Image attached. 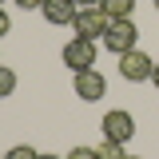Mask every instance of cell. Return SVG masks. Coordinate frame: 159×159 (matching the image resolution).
Here are the masks:
<instances>
[{
  "instance_id": "cell-1",
  "label": "cell",
  "mask_w": 159,
  "mask_h": 159,
  "mask_svg": "<svg viewBox=\"0 0 159 159\" xmlns=\"http://www.w3.org/2000/svg\"><path fill=\"white\" fill-rule=\"evenodd\" d=\"M135 40H139V28L131 24V20H111L107 32H103V48L116 52V56H123V52L135 48Z\"/></svg>"
},
{
  "instance_id": "cell-2",
  "label": "cell",
  "mask_w": 159,
  "mask_h": 159,
  "mask_svg": "<svg viewBox=\"0 0 159 159\" xmlns=\"http://www.w3.org/2000/svg\"><path fill=\"white\" fill-rule=\"evenodd\" d=\"M151 72H155V60L147 52H139V48H131V52L119 56V76L127 84H143V80H151Z\"/></svg>"
},
{
  "instance_id": "cell-3",
  "label": "cell",
  "mask_w": 159,
  "mask_h": 159,
  "mask_svg": "<svg viewBox=\"0 0 159 159\" xmlns=\"http://www.w3.org/2000/svg\"><path fill=\"white\" fill-rule=\"evenodd\" d=\"M107 24H111V20H107V12H103V8H80L76 20H72V28H76L80 40H96V36L103 40Z\"/></svg>"
},
{
  "instance_id": "cell-4",
  "label": "cell",
  "mask_w": 159,
  "mask_h": 159,
  "mask_svg": "<svg viewBox=\"0 0 159 159\" xmlns=\"http://www.w3.org/2000/svg\"><path fill=\"white\" fill-rule=\"evenodd\" d=\"M64 64L72 68V72H88V68H96V40H68L64 44Z\"/></svg>"
},
{
  "instance_id": "cell-5",
  "label": "cell",
  "mask_w": 159,
  "mask_h": 159,
  "mask_svg": "<svg viewBox=\"0 0 159 159\" xmlns=\"http://www.w3.org/2000/svg\"><path fill=\"white\" fill-rule=\"evenodd\" d=\"M131 135H135V119H131V111H123V107H116V111H107V116H103V139H116V143H127Z\"/></svg>"
},
{
  "instance_id": "cell-6",
  "label": "cell",
  "mask_w": 159,
  "mask_h": 159,
  "mask_svg": "<svg viewBox=\"0 0 159 159\" xmlns=\"http://www.w3.org/2000/svg\"><path fill=\"white\" fill-rule=\"evenodd\" d=\"M76 96L88 99V103H96V99L107 96V80L99 76L96 68H88V72H76Z\"/></svg>"
},
{
  "instance_id": "cell-7",
  "label": "cell",
  "mask_w": 159,
  "mask_h": 159,
  "mask_svg": "<svg viewBox=\"0 0 159 159\" xmlns=\"http://www.w3.org/2000/svg\"><path fill=\"white\" fill-rule=\"evenodd\" d=\"M44 20L48 24H72L76 20V12H80V4L76 0H44Z\"/></svg>"
},
{
  "instance_id": "cell-8",
  "label": "cell",
  "mask_w": 159,
  "mask_h": 159,
  "mask_svg": "<svg viewBox=\"0 0 159 159\" xmlns=\"http://www.w3.org/2000/svg\"><path fill=\"white\" fill-rule=\"evenodd\" d=\"M99 8L107 12V20H131V8H135V0H103Z\"/></svg>"
},
{
  "instance_id": "cell-9",
  "label": "cell",
  "mask_w": 159,
  "mask_h": 159,
  "mask_svg": "<svg viewBox=\"0 0 159 159\" xmlns=\"http://www.w3.org/2000/svg\"><path fill=\"white\" fill-rule=\"evenodd\" d=\"M12 92H16V72L0 64V99H8Z\"/></svg>"
},
{
  "instance_id": "cell-10",
  "label": "cell",
  "mask_w": 159,
  "mask_h": 159,
  "mask_svg": "<svg viewBox=\"0 0 159 159\" xmlns=\"http://www.w3.org/2000/svg\"><path fill=\"white\" fill-rule=\"evenodd\" d=\"M96 151H99V159H123V155H127V151H123V143H116V139H103Z\"/></svg>"
},
{
  "instance_id": "cell-11",
  "label": "cell",
  "mask_w": 159,
  "mask_h": 159,
  "mask_svg": "<svg viewBox=\"0 0 159 159\" xmlns=\"http://www.w3.org/2000/svg\"><path fill=\"white\" fill-rule=\"evenodd\" d=\"M4 159H40V151H32L28 143H20V147H8V155Z\"/></svg>"
},
{
  "instance_id": "cell-12",
  "label": "cell",
  "mask_w": 159,
  "mask_h": 159,
  "mask_svg": "<svg viewBox=\"0 0 159 159\" xmlns=\"http://www.w3.org/2000/svg\"><path fill=\"white\" fill-rule=\"evenodd\" d=\"M64 159H99V151H96V147H72Z\"/></svg>"
},
{
  "instance_id": "cell-13",
  "label": "cell",
  "mask_w": 159,
  "mask_h": 159,
  "mask_svg": "<svg viewBox=\"0 0 159 159\" xmlns=\"http://www.w3.org/2000/svg\"><path fill=\"white\" fill-rule=\"evenodd\" d=\"M8 28H12V20H8V12H4V8H0V36H4Z\"/></svg>"
},
{
  "instance_id": "cell-14",
  "label": "cell",
  "mask_w": 159,
  "mask_h": 159,
  "mask_svg": "<svg viewBox=\"0 0 159 159\" xmlns=\"http://www.w3.org/2000/svg\"><path fill=\"white\" fill-rule=\"evenodd\" d=\"M20 8H44V0H16Z\"/></svg>"
},
{
  "instance_id": "cell-15",
  "label": "cell",
  "mask_w": 159,
  "mask_h": 159,
  "mask_svg": "<svg viewBox=\"0 0 159 159\" xmlns=\"http://www.w3.org/2000/svg\"><path fill=\"white\" fill-rule=\"evenodd\" d=\"M80 8H99V4H103V0H76Z\"/></svg>"
},
{
  "instance_id": "cell-16",
  "label": "cell",
  "mask_w": 159,
  "mask_h": 159,
  "mask_svg": "<svg viewBox=\"0 0 159 159\" xmlns=\"http://www.w3.org/2000/svg\"><path fill=\"white\" fill-rule=\"evenodd\" d=\"M151 84H155V88H159V64H155V72H151Z\"/></svg>"
},
{
  "instance_id": "cell-17",
  "label": "cell",
  "mask_w": 159,
  "mask_h": 159,
  "mask_svg": "<svg viewBox=\"0 0 159 159\" xmlns=\"http://www.w3.org/2000/svg\"><path fill=\"white\" fill-rule=\"evenodd\" d=\"M40 159H64V155H40Z\"/></svg>"
},
{
  "instance_id": "cell-18",
  "label": "cell",
  "mask_w": 159,
  "mask_h": 159,
  "mask_svg": "<svg viewBox=\"0 0 159 159\" xmlns=\"http://www.w3.org/2000/svg\"><path fill=\"white\" fill-rule=\"evenodd\" d=\"M155 12H159V0H155Z\"/></svg>"
},
{
  "instance_id": "cell-19",
  "label": "cell",
  "mask_w": 159,
  "mask_h": 159,
  "mask_svg": "<svg viewBox=\"0 0 159 159\" xmlns=\"http://www.w3.org/2000/svg\"><path fill=\"white\" fill-rule=\"evenodd\" d=\"M123 159H135V155H123Z\"/></svg>"
}]
</instances>
